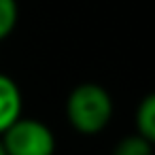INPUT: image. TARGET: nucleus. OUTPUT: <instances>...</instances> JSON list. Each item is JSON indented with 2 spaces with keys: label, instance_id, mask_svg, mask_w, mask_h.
<instances>
[{
  "label": "nucleus",
  "instance_id": "obj_1",
  "mask_svg": "<svg viewBox=\"0 0 155 155\" xmlns=\"http://www.w3.org/2000/svg\"><path fill=\"white\" fill-rule=\"evenodd\" d=\"M113 117V98L106 87L98 83L77 85L66 100V119L68 123L85 136L100 134Z\"/></svg>",
  "mask_w": 155,
  "mask_h": 155
},
{
  "label": "nucleus",
  "instance_id": "obj_6",
  "mask_svg": "<svg viewBox=\"0 0 155 155\" xmlns=\"http://www.w3.org/2000/svg\"><path fill=\"white\" fill-rule=\"evenodd\" d=\"M19 21V5L17 0H0V41L13 34Z\"/></svg>",
  "mask_w": 155,
  "mask_h": 155
},
{
  "label": "nucleus",
  "instance_id": "obj_7",
  "mask_svg": "<svg viewBox=\"0 0 155 155\" xmlns=\"http://www.w3.org/2000/svg\"><path fill=\"white\" fill-rule=\"evenodd\" d=\"M0 155H7V151H5V147H2V140H0Z\"/></svg>",
  "mask_w": 155,
  "mask_h": 155
},
{
  "label": "nucleus",
  "instance_id": "obj_2",
  "mask_svg": "<svg viewBox=\"0 0 155 155\" xmlns=\"http://www.w3.org/2000/svg\"><path fill=\"white\" fill-rule=\"evenodd\" d=\"M7 155H53L55 134L41 119L19 117L0 134Z\"/></svg>",
  "mask_w": 155,
  "mask_h": 155
},
{
  "label": "nucleus",
  "instance_id": "obj_5",
  "mask_svg": "<svg viewBox=\"0 0 155 155\" xmlns=\"http://www.w3.org/2000/svg\"><path fill=\"white\" fill-rule=\"evenodd\" d=\"M113 155H153V142L134 132L115 144Z\"/></svg>",
  "mask_w": 155,
  "mask_h": 155
},
{
  "label": "nucleus",
  "instance_id": "obj_4",
  "mask_svg": "<svg viewBox=\"0 0 155 155\" xmlns=\"http://www.w3.org/2000/svg\"><path fill=\"white\" fill-rule=\"evenodd\" d=\"M134 123H136V134H140L151 142L155 140V96L153 94L140 100L134 115Z\"/></svg>",
  "mask_w": 155,
  "mask_h": 155
},
{
  "label": "nucleus",
  "instance_id": "obj_3",
  "mask_svg": "<svg viewBox=\"0 0 155 155\" xmlns=\"http://www.w3.org/2000/svg\"><path fill=\"white\" fill-rule=\"evenodd\" d=\"M21 108L24 98L19 85L9 74L0 72V134L21 117Z\"/></svg>",
  "mask_w": 155,
  "mask_h": 155
}]
</instances>
